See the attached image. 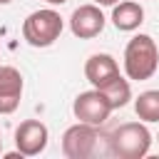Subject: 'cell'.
Returning a JSON list of instances; mask_svg holds the SVG:
<instances>
[{
	"instance_id": "obj_10",
	"label": "cell",
	"mask_w": 159,
	"mask_h": 159,
	"mask_svg": "<svg viewBox=\"0 0 159 159\" xmlns=\"http://www.w3.org/2000/svg\"><path fill=\"white\" fill-rule=\"evenodd\" d=\"M112 22L117 30L122 32H132L144 22V7L134 0H119L117 5H112Z\"/></svg>"
},
{
	"instance_id": "obj_2",
	"label": "cell",
	"mask_w": 159,
	"mask_h": 159,
	"mask_svg": "<svg viewBox=\"0 0 159 159\" xmlns=\"http://www.w3.org/2000/svg\"><path fill=\"white\" fill-rule=\"evenodd\" d=\"M152 134L142 122H124L107 137V149L119 159H142L149 154Z\"/></svg>"
},
{
	"instance_id": "obj_17",
	"label": "cell",
	"mask_w": 159,
	"mask_h": 159,
	"mask_svg": "<svg viewBox=\"0 0 159 159\" xmlns=\"http://www.w3.org/2000/svg\"><path fill=\"white\" fill-rule=\"evenodd\" d=\"M157 139H159V137H157Z\"/></svg>"
},
{
	"instance_id": "obj_9",
	"label": "cell",
	"mask_w": 159,
	"mask_h": 159,
	"mask_svg": "<svg viewBox=\"0 0 159 159\" xmlns=\"http://www.w3.org/2000/svg\"><path fill=\"white\" fill-rule=\"evenodd\" d=\"M84 77L92 87H104L107 82H112L114 77H119V65L112 55L107 52H97L84 62Z\"/></svg>"
},
{
	"instance_id": "obj_4",
	"label": "cell",
	"mask_w": 159,
	"mask_h": 159,
	"mask_svg": "<svg viewBox=\"0 0 159 159\" xmlns=\"http://www.w3.org/2000/svg\"><path fill=\"white\" fill-rule=\"evenodd\" d=\"M97 142H99V129L94 124L77 122L67 127L62 134V154L67 159H87L94 154Z\"/></svg>"
},
{
	"instance_id": "obj_5",
	"label": "cell",
	"mask_w": 159,
	"mask_h": 159,
	"mask_svg": "<svg viewBox=\"0 0 159 159\" xmlns=\"http://www.w3.org/2000/svg\"><path fill=\"white\" fill-rule=\"evenodd\" d=\"M72 112H75V117L80 122L102 127L109 119V114H112V104H109V99L99 89H87V92H80L75 97Z\"/></svg>"
},
{
	"instance_id": "obj_14",
	"label": "cell",
	"mask_w": 159,
	"mask_h": 159,
	"mask_svg": "<svg viewBox=\"0 0 159 159\" xmlns=\"http://www.w3.org/2000/svg\"><path fill=\"white\" fill-rule=\"evenodd\" d=\"M45 2H50V5H65L67 0H45Z\"/></svg>"
},
{
	"instance_id": "obj_15",
	"label": "cell",
	"mask_w": 159,
	"mask_h": 159,
	"mask_svg": "<svg viewBox=\"0 0 159 159\" xmlns=\"http://www.w3.org/2000/svg\"><path fill=\"white\" fill-rule=\"evenodd\" d=\"M7 2H12V0H0V5H7Z\"/></svg>"
},
{
	"instance_id": "obj_8",
	"label": "cell",
	"mask_w": 159,
	"mask_h": 159,
	"mask_svg": "<svg viewBox=\"0 0 159 159\" xmlns=\"http://www.w3.org/2000/svg\"><path fill=\"white\" fill-rule=\"evenodd\" d=\"M22 75L10 65H0V114H12L20 107Z\"/></svg>"
},
{
	"instance_id": "obj_16",
	"label": "cell",
	"mask_w": 159,
	"mask_h": 159,
	"mask_svg": "<svg viewBox=\"0 0 159 159\" xmlns=\"http://www.w3.org/2000/svg\"><path fill=\"white\" fill-rule=\"evenodd\" d=\"M0 152H2V137H0Z\"/></svg>"
},
{
	"instance_id": "obj_12",
	"label": "cell",
	"mask_w": 159,
	"mask_h": 159,
	"mask_svg": "<svg viewBox=\"0 0 159 159\" xmlns=\"http://www.w3.org/2000/svg\"><path fill=\"white\" fill-rule=\"evenodd\" d=\"M134 112L142 122H159V89H147L134 99Z\"/></svg>"
},
{
	"instance_id": "obj_1",
	"label": "cell",
	"mask_w": 159,
	"mask_h": 159,
	"mask_svg": "<svg viewBox=\"0 0 159 159\" xmlns=\"http://www.w3.org/2000/svg\"><path fill=\"white\" fill-rule=\"evenodd\" d=\"M157 67H159V47H157V42L144 32L134 35L124 47L127 80H134V82L149 80L157 72Z\"/></svg>"
},
{
	"instance_id": "obj_11",
	"label": "cell",
	"mask_w": 159,
	"mask_h": 159,
	"mask_svg": "<svg viewBox=\"0 0 159 159\" xmlns=\"http://www.w3.org/2000/svg\"><path fill=\"white\" fill-rule=\"evenodd\" d=\"M94 89H97V87H94ZM99 92L109 99L112 109H119V107H124V104L132 99V87H129V80H124L122 75H119V77H114L112 82H107L104 87H99Z\"/></svg>"
},
{
	"instance_id": "obj_7",
	"label": "cell",
	"mask_w": 159,
	"mask_h": 159,
	"mask_svg": "<svg viewBox=\"0 0 159 159\" xmlns=\"http://www.w3.org/2000/svg\"><path fill=\"white\" fill-rule=\"evenodd\" d=\"M70 30L75 37L80 40H92L104 30V15L99 10V5L89 2V5H80L72 17H70Z\"/></svg>"
},
{
	"instance_id": "obj_6",
	"label": "cell",
	"mask_w": 159,
	"mask_h": 159,
	"mask_svg": "<svg viewBox=\"0 0 159 159\" xmlns=\"http://www.w3.org/2000/svg\"><path fill=\"white\" fill-rule=\"evenodd\" d=\"M47 139H50V132L40 119H25L15 129V147L22 157L42 154L45 147H47Z\"/></svg>"
},
{
	"instance_id": "obj_13",
	"label": "cell",
	"mask_w": 159,
	"mask_h": 159,
	"mask_svg": "<svg viewBox=\"0 0 159 159\" xmlns=\"http://www.w3.org/2000/svg\"><path fill=\"white\" fill-rule=\"evenodd\" d=\"M94 5H117L119 0H92Z\"/></svg>"
},
{
	"instance_id": "obj_3",
	"label": "cell",
	"mask_w": 159,
	"mask_h": 159,
	"mask_svg": "<svg viewBox=\"0 0 159 159\" xmlns=\"http://www.w3.org/2000/svg\"><path fill=\"white\" fill-rule=\"evenodd\" d=\"M62 27H65V22H62L60 12L52 7H42V10H35L25 17L22 37L32 47H50L62 35Z\"/></svg>"
}]
</instances>
